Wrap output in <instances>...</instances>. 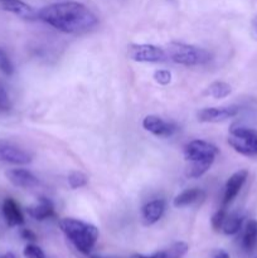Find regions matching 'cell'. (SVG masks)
<instances>
[{"label": "cell", "instance_id": "6da1fadb", "mask_svg": "<svg viewBox=\"0 0 257 258\" xmlns=\"http://www.w3.org/2000/svg\"><path fill=\"white\" fill-rule=\"evenodd\" d=\"M38 19L68 34L87 32L98 23L97 17L78 2H62L38 10Z\"/></svg>", "mask_w": 257, "mask_h": 258}, {"label": "cell", "instance_id": "7a4b0ae2", "mask_svg": "<svg viewBox=\"0 0 257 258\" xmlns=\"http://www.w3.org/2000/svg\"><path fill=\"white\" fill-rule=\"evenodd\" d=\"M59 228L71 243L83 254H90L98 239V229L93 224L81 219H60Z\"/></svg>", "mask_w": 257, "mask_h": 258}, {"label": "cell", "instance_id": "3957f363", "mask_svg": "<svg viewBox=\"0 0 257 258\" xmlns=\"http://www.w3.org/2000/svg\"><path fill=\"white\" fill-rule=\"evenodd\" d=\"M168 59L181 66H202L212 59L211 53L201 47L185 44L180 42H171L166 48Z\"/></svg>", "mask_w": 257, "mask_h": 258}, {"label": "cell", "instance_id": "277c9868", "mask_svg": "<svg viewBox=\"0 0 257 258\" xmlns=\"http://www.w3.org/2000/svg\"><path fill=\"white\" fill-rule=\"evenodd\" d=\"M228 144L241 155L257 156V130L246 126H232Z\"/></svg>", "mask_w": 257, "mask_h": 258}, {"label": "cell", "instance_id": "5b68a950", "mask_svg": "<svg viewBox=\"0 0 257 258\" xmlns=\"http://www.w3.org/2000/svg\"><path fill=\"white\" fill-rule=\"evenodd\" d=\"M127 55L134 62L159 63L168 59L166 50L154 44H130L127 47Z\"/></svg>", "mask_w": 257, "mask_h": 258}, {"label": "cell", "instance_id": "8992f818", "mask_svg": "<svg viewBox=\"0 0 257 258\" xmlns=\"http://www.w3.org/2000/svg\"><path fill=\"white\" fill-rule=\"evenodd\" d=\"M219 150L213 144L204 140H193L184 148V158L186 161L216 159Z\"/></svg>", "mask_w": 257, "mask_h": 258}, {"label": "cell", "instance_id": "52a82bcc", "mask_svg": "<svg viewBox=\"0 0 257 258\" xmlns=\"http://www.w3.org/2000/svg\"><path fill=\"white\" fill-rule=\"evenodd\" d=\"M33 155L25 149L10 143H0V161L13 165H25L32 163Z\"/></svg>", "mask_w": 257, "mask_h": 258}, {"label": "cell", "instance_id": "ba28073f", "mask_svg": "<svg viewBox=\"0 0 257 258\" xmlns=\"http://www.w3.org/2000/svg\"><path fill=\"white\" fill-rule=\"evenodd\" d=\"M239 112V107L236 105L223 106V107H207L203 108L198 112V120L201 122H223V121L229 120V118L237 116Z\"/></svg>", "mask_w": 257, "mask_h": 258}, {"label": "cell", "instance_id": "9c48e42d", "mask_svg": "<svg viewBox=\"0 0 257 258\" xmlns=\"http://www.w3.org/2000/svg\"><path fill=\"white\" fill-rule=\"evenodd\" d=\"M143 126L146 131L159 138H169L178 130L175 123L168 122L156 115L146 116L143 121Z\"/></svg>", "mask_w": 257, "mask_h": 258}, {"label": "cell", "instance_id": "30bf717a", "mask_svg": "<svg viewBox=\"0 0 257 258\" xmlns=\"http://www.w3.org/2000/svg\"><path fill=\"white\" fill-rule=\"evenodd\" d=\"M247 176H248V171L241 169V170L236 171L229 176L227 180L226 185H224V193H223V201H222V207H227L233 202V199L238 196L239 190L242 189L243 184L246 183Z\"/></svg>", "mask_w": 257, "mask_h": 258}, {"label": "cell", "instance_id": "8fae6325", "mask_svg": "<svg viewBox=\"0 0 257 258\" xmlns=\"http://www.w3.org/2000/svg\"><path fill=\"white\" fill-rule=\"evenodd\" d=\"M5 176L8 180L13 184V185L18 186V188L23 189H32L38 186L39 180L37 176L32 173V171L27 170V169L17 168V169H10L5 173Z\"/></svg>", "mask_w": 257, "mask_h": 258}, {"label": "cell", "instance_id": "7c38bea8", "mask_svg": "<svg viewBox=\"0 0 257 258\" xmlns=\"http://www.w3.org/2000/svg\"><path fill=\"white\" fill-rule=\"evenodd\" d=\"M0 7L7 12L18 15L22 19H38V12L22 0H0Z\"/></svg>", "mask_w": 257, "mask_h": 258}, {"label": "cell", "instance_id": "4fadbf2b", "mask_svg": "<svg viewBox=\"0 0 257 258\" xmlns=\"http://www.w3.org/2000/svg\"><path fill=\"white\" fill-rule=\"evenodd\" d=\"M2 211L5 222L9 227H19L24 224V216H23L22 209L13 198H7L3 202Z\"/></svg>", "mask_w": 257, "mask_h": 258}, {"label": "cell", "instance_id": "5bb4252c", "mask_svg": "<svg viewBox=\"0 0 257 258\" xmlns=\"http://www.w3.org/2000/svg\"><path fill=\"white\" fill-rule=\"evenodd\" d=\"M27 213L35 221H45L54 217V207L49 199L42 197L37 204L28 207Z\"/></svg>", "mask_w": 257, "mask_h": 258}, {"label": "cell", "instance_id": "9a60e30c", "mask_svg": "<svg viewBox=\"0 0 257 258\" xmlns=\"http://www.w3.org/2000/svg\"><path fill=\"white\" fill-rule=\"evenodd\" d=\"M164 212H165V202L161 201V199L149 202L141 209L144 223L146 226H151V224L156 223L163 217Z\"/></svg>", "mask_w": 257, "mask_h": 258}, {"label": "cell", "instance_id": "2e32d148", "mask_svg": "<svg viewBox=\"0 0 257 258\" xmlns=\"http://www.w3.org/2000/svg\"><path fill=\"white\" fill-rule=\"evenodd\" d=\"M241 244L243 251L247 253H252L257 248V221L256 219H249L246 223L242 233Z\"/></svg>", "mask_w": 257, "mask_h": 258}, {"label": "cell", "instance_id": "e0dca14e", "mask_svg": "<svg viewBox=\"0 0 257 258\" xmlns=\"http://www.w3.org/2000/svg\"><path fill=\"white\" fill-rule=\"evenodd\" d=\"M204 198V191L199 188H190L186 190L181 191L180 194L174 198L173 204L176 208H184V207L191 206V204L197 203L198 201Z\"/></svg>", "mask_w": 257, "mask_h": 258}, {"label": "cell", "instance_id": "ac0fdd59", "mask_svg": "<svg viewBox=\"0 0 257 258\" xmlns=\"http://www.w3.org/2000/svg\"><path fill=\"white\" fill-rule=\"evenodd\" d=\"M214 160H216V159L188 161V165H186V169H185L186 178H190V179L201 178L202 175H204V174L211 169V166L213 165Z\"/></svg>", "mask_w": 257, "mask_h": 258}, {"label": "cell", "instance_id": "d6986e66", "mask_svg": "<svg viewBox=\"0 0 257 258\" xmlns=\"http://www.w3.org/2000/svg\"><path fill=\"white\" fill-rule=\"evenodd\" d=\"M243 224V216L239 213H227L226 218H224L223 224H222L221 231L227 236H232V234L238 233L239 229L242 228Z\"/></svg>", "mask_w": 257, "mask_h": 258}, {"label": "cell", "instance_id": "ffe728a7", "mask_svg": "<svg viewBox=\"0 0 257 258\" xmlns=\"http://www.w3.org/2000/svg\"><path fill=\"white\" fill-rule=\"evenodd\" d=\"M232 87L226 82H221V81H217L213 82L212 85H209V87L207 88V95L212 96L216 100H221V98H226L227 96L231 95Z\"/></svg>", "mask_w": 257, "mask_h": 258}, {"label": "cell", "instance_id": "44dd1931", "mask_svg": "<svg viewBox=\"0 0 257 258\" xmlns=\"http://www.w3.org/2000/svg\"><path fill=\"white\" fill-rule=\"evenodd\" d=\"M188 252V244L184 242H176L168 251H164L165 258H181Z\"/></svg>", "mask_w": 257, "mask_h": 258}, {"label": "cell", "instance_id": "7402d4cb", "mask_svg": "<svg viewBox=\"0 0 257 258\" xmlns=\"http://www.w3.org/2000/svg\"><path fill=\"white\" fill-rule=\"evenodd\" d=\"M87 183V176L83 173H81V171H72V173H70V175H68V184H70V186L72 189L82 188V186H85Z\"/></svg>", "mask_w": 257, "mask_h": 258}, {"label": "cell", "instance_id": "603a6c76", "mask_svg": "<svg viewBox=\"0 0 257 258\" xmlns=\"http://www.w3.org/2000/svg\"><path fill=\"white\" fill-rule=\"evenodd\" d=\"M0 72L7 76H12L13 72H14V67H13L9 55L2 48H0Z\"/></svg>", "mask_w": 257, "mask_h": 258}, {"label": "cell", "instance_id": "cb8c5ba5", "mask_svg": "<svg viewBox=\"0 0 257 258\" xmlns=\"http://www.w3.org/2000/svg\"><path fill=\"white\" fill-rule=\"evenodd\" d=\"M227 207H222L221 209H218V211L216 212V213L213 214V217H212L211 219V223H212V227H213L214 231H221L222 228V224H223V221L224 218H226L227 216Z\"/></svg>", "mask_w": 257, "mask_h": 258}, {"label": "cell", "instance_id": "d4e9b609", "mask_svg": "<svg viewBox=\"0 0 257 258\" xmlns=\"http://www.w3.org/2000/svg\"><path fill=\"white\" fill-rule=\"evenodd\" d=\"M154 80L161 86H166L171 82V72L168 70H158L154 72Z\"/></svg>", "mask_w": 257, "mask_h": 258}, {"label": "cell", "instance_id": "484cf974", "mask_svg": "<svg viewBox=\"0 0 257 258\" xmlns=\"http://www.w3.org/2000/svg\"><path fill=\"white\" fill-rule=\"evenodd\" d=\"M24 256L27 258H47L45 257L44 252L42 251V248L35 244L29 243L25 246L24 248Z\"/></svg>", "mask_w": 257, "mask_h": 258}, {"label": "cell", "instance_id": "4316f807", "mask_svg": "<svg viewBox=\"0 0 257 258\" xmlns=\"http://www.w3.org/2000/svg\"><path fill=\"white\" fill-rule=\"evenodd\" d=\"M10 108L9 95L7 93L5 88L0 85V111H7Z\"/></svg>", "mask_w": 257, "mask_h": 258}, {"label": "cell", "instance_id": "83f0119b", "mask_svg": "<svg viewBox=\"0 0 257 258\" xmlns=\"http://www.w3.org/2000/svg\"><path fill=\"white\" fill-rule=\"evenodd\" d=\"M20 234H22V237L25 239V241L34 242L35 239H37V236H35V234L30 231V229H22Z\"/></svg>", "mask_w": 257, "mask_h": 258}, {"label": "cell", "instance_id": "f1b7e54d", "mask_svg": "<svg viewBox=\"0 0 257 258\" xmlns=\"http://www.w3.org/2000/svg\"><path fill=\"white\" fill-rule=\"evenodd\" d=\"M251 37L253 40H257V15L251 20Z\"/></svg>", "mask_w": 257, "mask_h": 258}, {"label": "cell", "instance_id": "f546056e", "mask_svg": "<svg viewBox=\"0 0 257 258\" xmlns=\"http://www.w3.org/2000/svg\"><path fill=\"white\" fill-rule=\"evenodd\" d=\"M130 258H165V253L164 252H158V253H154L151 256H143V254H134Z\"/></svg>", "mask_w": 257, "mask_h": 258}, {"label": "cell", "instance_id": "4dcf8cb0", "mask_svg": "<svg viewBox=\"0 0 257 258\" xmlns=\"http://www.w3.org/2000/svg\"><path fill=\"white\" fill-rule=\"evenodd\" d=\"M213 258H229V254L226 251H223V249H219V251H217L213 254Z\"/></svg>", "mask_w": 257, "mask_h": 258}, {"label": "cell", "instance_id": "1f68e13d", "mask_svg": "<svg viewBox=\"0 0 257 258\" xmlns=\"http://www.w3.org/2000/svg\"><path fill=\"white\" fill-rule=\"evenodd\" d=\"M0 258H15V256L12 253V252H8V253H5L4 256H2Z\"/></svg>", "mask_w": 257, "mask_h": 258}, {"label": "cell", "instance_id": "d6a6232c", "mask_svg": "<svg viewBox=\"0 0 257 258\" xmlns=\"http://www.w3.org/2000/svg\"><path fill=\"white\" fill-rule=\"evenodd\" d=\"M90 258H107V257H101V256H91Z\"/></svg>", "mask_w": 257, "mask_h": 258}]
</instances>
